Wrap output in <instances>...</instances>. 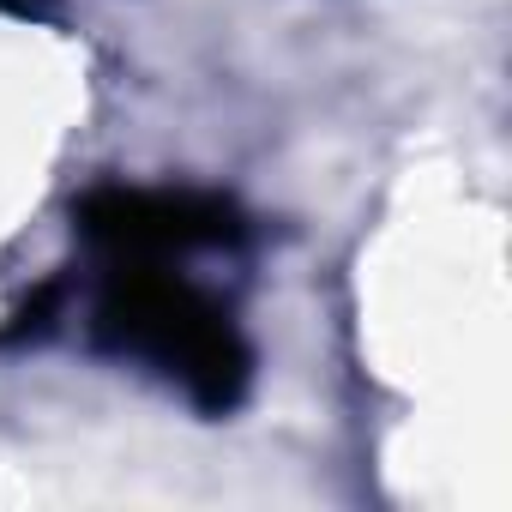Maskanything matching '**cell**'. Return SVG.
I'll list each match as a JSON object with an SVG mask.
<instances>
[{"instance_id": "cell-1", "label": "cell", "mask_w": 512, "mask_h": 512, "mask_svg": "<svg viewBox=\"0 0 512 512\" xmlns=\"http://www.w3.org/2000/svg\"><path fill=\"white\" fill-rule=\"evenodd\" d=\"M163 266L169 260H109L91 326L115 356L169 374L193 404L229 410L247 386V344L217 296Z\"/></svg>"}, {"instance_id": "cell-2", "label": "cell", "mask_w": 512, "mask_h": 512, "mask_svg": "<svg viewBox=\"0 0 512 512\" xmlns=\"http://www.w3.org/2000/svg\"><path fill=\"white\" fill-rule=\"evenodd\" d=\"M79 229L109 260H181L241 241V217L217 193L187 187H103L79 205Z\"/></svg>"}]
</instances>
